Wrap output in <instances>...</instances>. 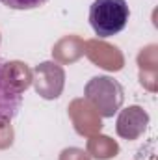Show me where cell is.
<instances>
[{"label":"cell","mask_w":158,"mask_h":160,"mask_svg":"<svg viewBox=\"0 0 158 160\" xmlns=\"http://www.w3.org/2000/svg\"><path fill=\"white\" fill-rule=\"evenodd\" d=\"M130 19L126 0H93L89 6V24L93 32L106 39L123 32Z\"/></svg>","instance_id":"1"},{"label":"cell","mask_w":158,"mask_h":160,"mask_svg":"<svg viewBox=\"0 0 158 160\" xmlns=\"http://www.w3.org/2000/svg\"><path fill=\"white\" fill-rule=\"evenodd\" d=\"M84 95L102 118H114L125 101L123 86L112 77H93L86 84Z\"/></svg>","instance_id":"2"},{"label":"cell","mask_w":158,"mask_h":160,"mask_svg":"<svg viewBox=\"0 0 158 160\" xmlns=\"http://www.w3.org/2000/svg\"><path fill=\"white\" fill-rule=\"evenodd\" d=\"M22 104V89L7 77V63L0 62V119L11 121L17 118Z\"/></svg>","instance_id":"3"},{"label":"cell","mask_w":158,"mask_h":160,"mask_svg":"<svg viewBox=\"0 0 158 160\" xmlns=\"http://www.w3.org/2000/svg\"><path fill=\"white\" fill-rule=\"evenodd\" d=\"M149 123V116L143 108L140 106H128L126 110H123L117 118V125L116 130L121 138L125 140H136L140 138Z\"/></svg>","instance_id":"4"},{"label":"cell","mask_w":158,"mask_h":160,"mask_svg":"<svg viewBox=\"0 0 158 160\" xmlns=\"http://www.w3.org/2000/svg\"><path fill=\"white\" fill-rule=\"evenodd\" d=\"M48 0H0V4H4L9 9H19V11H28V9H37L41 6H45Z\"/></svg>","instance_id":"5"}]
</instances>
